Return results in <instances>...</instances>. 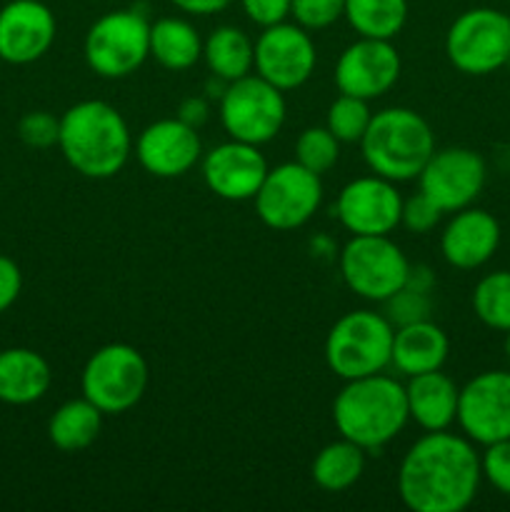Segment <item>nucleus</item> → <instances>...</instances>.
<instances>
[{
  "label": "nucleus",
  "instance_id": "2f4dec72",
  "mask_svg": "<svg viewBox=\"0 0 510 512\" xmlns=\"http://www.w3.org/2000/svg\"><path fill=\"white\" fill-rule=\"evenodd\" d=\"M385 318L390 320L393 328H400V325L420 323V320H430V310H433V300H430V293L425 290H415L410 285H403L398 293L390 295L385 300Z\"/></svg>",
  "mask_w": 510,
  "mask_h": 512
},
{
  "label": "nucleus",
  "instance_id": "b1692460",
  "mask_svg": "<svg viewBox=\"0 0 510 512\" xmlns=\"http://www.w3.org/2000/svg\"><path fill=\"white\" fill-rule=\"evenodd\" d=\"M103 413L88 398L68 400L48 420V438L63 453H80L98 440Z\"/></svg>",
  "mask_w": 510,
  "mask_h": 512
},
{
  "label": "nucleus",
  "instance_id": "9b49d317",
  "mask_svg": "<svg viewBox=\"0 0 510 512\" xmlns=\"http://www.w3.org/2000/svg\"><path fill=\"white\" fill-rule=\"evenodd\" d=\"M255 213L268 228L295 230L308 223L323 203L320 175L300 163H283L268 168L263 185L255 193Z\"/></svg>",
  "mask_w": 510,
  "mask_h": 512
},
{
  "label": "nucleus",
  "instance_id": "473e14b6",
  "mask_svg": "<svg viewBox=\"0 0 510 512\" xmlns=\"http://www.w3.org/2000/svg\"><path fill=\"white\" fill-rule=\"evenodd\" d=\"M345 0H293L290 15L305 30H323L343 18Z\"/></svg>",
  "mask_w": 510,
  "mask_h": 512
},
{
  "label": "nucleus",
  "instance_id": "72a5a7b5",
  "mask_svg": "<svg viewBox=\"0 0 510 512\" xmlns=\"http://www.w3.org/2000/svg\"><path fill=\"white\" fill-rule=\"evenodd\" d=\"M18 138L23 140L28 148H53V145H58L60 138V118L50 115L48 110L25 113L18 123Z\"/></svg>",
  "mask_w": 510,
  "mask_h": 512
},
{
  "label": "nucleus",
  "instance_id": "f03ea898",
  "mask_svg": "<svg viewBox=\"0 0 510 512\" xmlns=\"http://www.w3.org/2000/svg\"><path fill=\"white\" fill-rule=\"evenodd\" d=\"M58 148L75 173L105 180L125 168L133 150L128 123L105 100H83L60 118Z\"/></svg>",
  "mask_w": 510,
  "mask_h": 512
},
{
  "label": "nucleus",
  "instance_id": "aec40b11",
  "mask_svg": "<svg viewBox=\"0 0 510 512\" xmlns=\"http://www.w3.org/2000/svg\"><path fill=\"white\" fill-rule=\"evenodd\" d=\"M500 245V223L480 208H463L450 218L440 235V253L458 270H475L488 263Z\"/></svg>",
  "mask_w": 510,
  "mask_h": 512
},
{
  "label": "nucleus",
  "instance_id": "f8f14e48",
  "mask_svg": "<svg viewBox=\"0 0 510 512\" xmlns=\"http://www.w3.org/2000/svg\"><path fill=\"white\" fill-rule=\"evenodd\" d=\"M485 178V160L470 148L433 150L418 175L420 193L428 195L443 213H458L473 205V200L483 193Z\"/></svg>",
  "mask_w": 510,
  "mask_h": 512
},
{
  "label": "nucleus",
  "instance_id": "bb28decb",
  "mask_svg": "<svg viewBox=\"0 0 510 512\" xmlns=\"http://www.w3.org/2000/svg\"><path fill=\"white\" fill-rule=\"evenodd\" d=\"M365 470V450L360 445L350 443V440L340 438L335 443H328L313 460V475L315 485L328 493H343V490L353 488L360 480Z\"/></svg>",
  "mask_w": 510,
  "mask_h": 512
},
{
  "label": "nucleus",
  "instance_id": "7ed1b4c3",
  "mask_svg": "<svg viewBox=\"0 0 510 512\" xmlns=\"http://www.w3.org/2000/svg\"><path fill=\"white\" fill-rule=\"evenodd\" d=\"M405 385L383 373L345 380L333 403V423L340 438L368 450H380L408 425Z\"/></svg>",
  "mask_w": 510,
  "mask_h": 512
},
{
  "label": "nucleus",
  "instance_id": "6e6552de",
  "mask_svg": "<svg viewBox=\"0 0 510 512\" xmlns=\"http://www.w3.org/2000/svg\"><path fill=\"white\" fill-rule=\"evenodd\" d=\"M410 263L390 235H353L340 250V275L358 298L385 303L408 280Z\"/></svg>",
  "mask_w": 510,
  "mask_h": 512
},
{
  "label": "nucleus",
  "instance_id": "5701e85b",
  "mask_svg": "<svg viewBox=\"0 0 510 512\" xmlns=\"http://www.w3.org/2000/svg\"><path fill=\"white\" fill-rule=\"evenodd\" d=\"M53 383L48 360L30 348L0 350V403L33 405Z\"/></svg>",
  "mask_w": 510,
  "mask_h": 512
},
{
  "label": "nucleus",
  "instance_id": "393cba45",
  "mask_svg": "<svg viewBox=\"0 0 510 512\" xmlns=\"http://www.w3.org/2000/svg\"><path fill=\"white\" fill-rule=\"evenodd\" d=\"M203 58L213 78L233 83L255 68V45L235 25H220L203 40Z\"/></svg>",
  "mask_w": 510,
  "mask_h": 512
},
{
  "label": "nucleus",
  "instance_id": "4c0bfd02",
  "mask_svg": "<svg viewBox=\"0 0 510 512\" xmlns=\"http://www.w3.org/2000/svg\"><path fill=\"white\" fill-rule=\"evenodd\" d=\"M20 290H23V273L18 263L8 255H0V313H5L18 300Z\"/></svg>",
  "mask_w": 510,
  "mask_h": 512
},
{
  "label": "nucleus",
  "instance_id": "58836bf2",
  "mask_svg": "<svg viewBox=\"0 0 510 512\" xmlns=\"http://www.w3.org/2000/svg\"><path fill=\"white\" fill-rule=\"evenodd\" d=\"M178 118L183 120V123L193 125V128H200V125L208 120V103H205L203 98H188L180 103V110H178Z\"/></svg>",
  "mask_w": 510,
  "mask_h": 512
},
{
  "label": "nucleus",
  "instance_id": "6ab92c4d",
  "mask_svg": "<svg viewBox=\"0 0 510 512\" xmlns=\"http://www.w3.org/2000/svg\"><path fill=\"white\" fill-rule=\"evenodd\" d=\"M140 165L155 178H180L203 155L198 128L180 118L155 120L140 133L135 143Z\"/></svg>",
  "mask_w": 510,
  "mask_h": 512
},
{
  "label": "nucleus",
  "instance_id": "20e7f679",
  "mask_svg": "<svg viewBox=\"0 0 510 512\" xmlns=\"http://www.w3.org/2000/svg\"><path fill=\"white\" fill-rule=\"evenodd\" d=\"M363 158L380 178L393 183L418 178L435 150L428 120L410 108H385L373 113L363 140Z\"/></svg>",
  "mask_w": 510,
  "mask_h": 512
},
{
  "label": "nucleus",
  "instance_id": "a211bd4d",
  "mask_svg": "<svg viewBox=\"0 0 510 512\" xmlns=\"http://www.w3.org/2000/svg\"><path fill=\"white\" fill-rule=\"evenodd\" d=\"M55 15L40 0H10L0 8V60L28 65L55 43Z\"/></svg>",
  "mask_w": 510,
  "mask_h": 512
},
{
  "label": "nucleus",
  "instance_id": "f257e3e1",
  "mask_svg": "<svg viewBox=\"0 0 510 512\" xmlns=\"http://www.w3.org/2000/svg\"><path fill=\"white\" fill-rule=\"evenodd\" d=\"M483 480L473 440L435 430L410 445L398 470V493L413 512H460Z\"/></svg>",
  "mask_w": 510,
  "mask_h": 512
},
{
  "label": "nucleus",
  "instance_id": "39448f33",
  "mask_svg": "<svg viewBox=\"0 0 510 512\" xmlns=\"http://www.w3.org/2000/svg\"><path fill=\"white\" fill-rule=\"evenodd\" d=\"M395 328L383 313L353 310L335 320L325 338V363L338 378L355 380L383 373L390 365Z\"/></svg>",
  "mask_w": 510,
  "mask_h": 512
},
{
  "label": "nucleus",
  "instance_id": "0eeeda50",
  "mask_svg": "<svg viewBox=\"0 0 510 512\" xmlns=\"http://www.w3.org/2000/svg\"><path fill=\"white\" fill-rule=\"evenodd\" d=\"M85 63L100 78H128L150 55V23L138 10H110L85 35Z\"/></svg>",
  "mask_w": 510,
  "mask_h": 512
},
{
  "label": "nucleus",
  "instance_id": "412c9836",
  "mask_svg": "<svg viewBox=\"0 0 510 512\" xmlns=\"http://www.w3.org/2000/svg\"><path fill=\"white\" fill-rule=\"evenodd\" d=\"M448 353L450 343L445 330L430 323V320H420V323L395 328L390 365L398 373L413 378V375L433 373V370L443 368Z\"/></svg>",
  "mask_w": 510,
  "mask_h": 512
},
{
  "label": "nucleus",
  "instance_id": "c9c22d12",
  "mask_svg": "<svg viewBox=\"0 0 510 512\" xmlns=\"http://www.w3.org/2000/svg\"><path fill=\"white\" fill-rule=\"evenodd\" d=\"M443 210L428 198V195L418 193L413 198L403 200V215H400V225L410 230V233H430L438 225Z\"/></svg>",
  "mask_w": 510,
  "mask_h": 512
},
{
  "label": "nucleus",
  "instance_id": "c756f323",
  "mask_svg": "<svg viewBox=\"0 0 510 512\" xmlns=\"http://www.w3.org/2000/svg\"><path fill=\"white\" fill-rule=\"evenodd\" d=\"M373 113L368 108V100L355 98V95L340 93L328 108V123L325 128L340 140V143H360L368 130Z\"/></svg>",
  "mask_w": 510,
  "mask_h": 512
},
{
  "label": "nucleus",
  "instance_id": "c85d7f7f",
  "mask_svg": "<svg viewBox=\"0 0 510 512\" xmlns=\"http://www.w3.org/2000/svg\"><path fill=\"white\" fill-rule=\"evenodd\" d=\"M473 310L478 320L488 328L508 333L510 330V270H495V273L480 278L473 290Z\"/></svg>",
  "mask_w": 510,
  "mask_h": 512
},
{
  "label": "nucleus",
  "instance_id": "dca6fc26",
  "mask_svg": "<svg viewBox=\"0 0 510 512\" xmlns=\"http://www.w3.org/2000/svg\"><path fill=\"white\" fill-rule=\"evenodd\" d=\"M400 78V55L390 40L360 38L340 53L335 85L340 93L373 100L388 93Z\"/></svg>",
  "mask_w": 510,
  "mask_h": 512
},
{
  "label": "nucleus",
  "instance_id": "4468645a",
  "mask_svg": "<svg viewBox=\"0 0 510 512\" xmlns=\"http://www.w3.org/2000/svg\"><path fill=\"white\" fill-rule=\"evenodd\" d=\"M318 53L313 38L298 23H278L263 28L255 40V70L260 78L280 90H295L313 75Z\"/></svg>",
  "mask_w": 510,
  "mask_h": 512
},
{
  "label": "nucleus",
  "instance_id": "7c9ffc66",
  "mask_svg": "<svg viewBox=\"0 0 510 512\" xmlns=\"http://www.w3.org/2000/svg\"><path fill=\"white\" fill-rule=\"evenodd\" d=\"M340 140L328 128H305L295 140V163L323 175L338 163Z\"/></svg>",
  "mask_w": 510,
  "mask_h": 512
},
{
  "label": "nucleus",
  "instance_id": "4be33fe9",
  "mask_svg": "<svg viewBox=\"0 0 510 512\" xmlns=\"http://www.w3.org/2000/svg\"><path fill=\"white\" fill-rule=\"evenodd\" d=\"M410 420L420 425L425 433L448 430L458 418L460 388L440 370L413 375L405 385Z\"/></svg>",
  "mask_w": 510,
  "mask_h": 512
},
{
  "label": "nucleus",
  "instance_id": "9d476101",
  "mask_svg": "<svg viewBox=\"0 0 510 512\" xmlns=\"http://www.w3.org/2000/svg\"><path fill=\"white\" fill-rule=\"evenodd\" d=\"M220 123L233 140L250 145L270 143L285 123L283 90L260 75L233 80L220 95Z\"/></svg>",
  "mask_w": 510,
  "mask_h": 512
},
{
  "label": "nucleus",
  "instance_id": "423d86ee",
  "mask_svg": "<svg viewBox=\"0 0 510 512\" xmlns=\"http://www.w3.org/2000/svg\"><path fill=\"white\" fill-rule=\"evenodd\" d=\"M80 388L83 398H88L103 415L128 413L143 400L148 388V363L133 345H103L85 363Z\"/></svg>",
  "mask_w": 510,
  "mask_h": 512
},
{
  "label": "nucleus",
  "instance_id": "79ce46f5",
  "mask_svg": "<svg viewBox=\"0 0 510 512\" xmlns=\"http://www.w3.org/2000/svg\"><path fill=\"white\" fill-rule=\"evenodd\" d=\"M505 358H508V363H510V330L505 333Z\"/></svg>",
  "mask_w": 510,
  "mask_h": 512
},
{
  "label": "nucleus",
  "instance_id": "ea45409f",
  "mask_svg": "<svg viewBox=\"0 0 510 512\" xmlns=\"http://www.w3.org/2000/svg\"><path fill=\"white\" fill-rule=\"evenodd\" d=\"M175 8H180L183 13H193V15H213L220 13V10L228 8L233 0H170Z\"/></svg>",
  "mask_w": 510,
  "mask_h": 512
},
{
  "label": "nucleus",
  "instance_id": "f704fd0d",
  "mask_svg": "<svg viewBox=\"0 0 510 512\" xmlns=\"http://www.w3.org/2000/svg\"><path fill=\"white\" fill-rule=\"evenodd\" d=\"M483 478L493 485L498 493L510 498V438L498 440V443L485 445V453L480 458Z\"/></svg>",
  "mask_w": 510,
  "mask_h": 512
},
{
  "label": "nucleus",
  "instance_id": "e433bc0d",
  "mask_svg": "<svg viewBox=\"0 0 510 512\" xmlns=\"http://www.w3.org/2000/svg\"><path fill=\"white\" fill-rule=\"evenodd\" d=\"M290 3L293 0H240L245 15L253 20L260 28H270V25L283 23L290 15Z\"/></svg>",
  "mask_w": 510,
  "mask_h": 512
},
{
  "label": "nucleus",
  "instance_id": "1a4fd4ad",
  "mask_svg": "<svg viewBox=\"0 0 510 512\" xmlns=\"http://www.w3.org/2000/svg\"><path fill=\"white\" fill-rule=\"evenodd\" d=\"M448 60L465 75H488L510 63V18L495 8H473L445 35Z\"/></svg>",
  "mask_w": 510,
  "mask_h": 512
},
{
  "label": "nucleus",
  "instance_id": "cd10ccee",
  "mask_svg": "<svg viewBox=\"0 0 510 512\" xmlns=\"http://www.w3.org/2000/svg\"><path fill=\"white\" fill-rule=\"evenodd\" d=\"M343 18L360 38L393 40L408 20V0H345Z\"/></svg>",
  "mask_w": 510,
  "mask_h": 512
},
{
  "label": "nucleus",
  "instance_id": "a19ab883",
  "mask_svg": "<svg viewBox=\"0 0 510 512\" xmlns=\"http://www.w3.org/2000/svg\"><path fill=\"white\" fill-rule=\"evenodd\" d=\"M433 283H435L433 270H430L428 265H410L408 280H405V285H410V288H415V290H425V293H430Z\"/></svg>",
  "mask_w": 510,
  "mask_h": 512
},
{
  "label": "nucleus",
  "instance_id": "2eb2a0df",
  "mask_svg": "<svg viewBox=\"0 0 510 512\" xmlns=\"http://www.w3.org/2000/svg\"><path fill=\"white\" fill-rule=\"evenodd\" d=\"M335 215L350 235H390L400 225L403 198L393 180L365 175L340 190Z\"/></svg>",
  "mask_w": 510,
  "mask_h": 512
},
{
  "label": "nucleus",
  "instance_id": "a878e982",
  "mask_svg": "<svg viewBox=\"0 0 510 512\" xmlns=\"http://www.w3.org/2000/svg\"><path fill=\"white\" fill-rule=\"evenodd\" d=\"M150 55L168 70H188L203 58V40L188 20L160 18L150 25Z\"/></svg>",
  "mask_w": 510,
  "mask_h": 512
},
{
  "label": "nucleus",
  "instance_id": "f3484780",
  "mask_svg": "<svg viewBox=\"0 0 510 512\" xmlns=\"http://www.w3.org/2000/svg\"><path fill=\"white\" fill-rule=\"evenodd\" d=\"M268 175V163L258 145L233 140L215 145L203 158V180L218 198L230 203L253 200Z\"/></svg>",
  "mask_w": 510,
  "mask_h": 512
},
{
  "label": "nucleus",
  "instance_id": "ddd939ff",
  "mask_svg": "<svg viewBox=\"0 0 510 512\" xmlns=\"http://www.w3.org/2000/svg\"><path fill=\"white\" fill-rule=\"evenodd\" d=\"M458 425L478 445L510 438V373L485 370L460 388Z\"/></svg>",
  "mask_w": 510,
  "mask_h": 512
}]
</instances>
